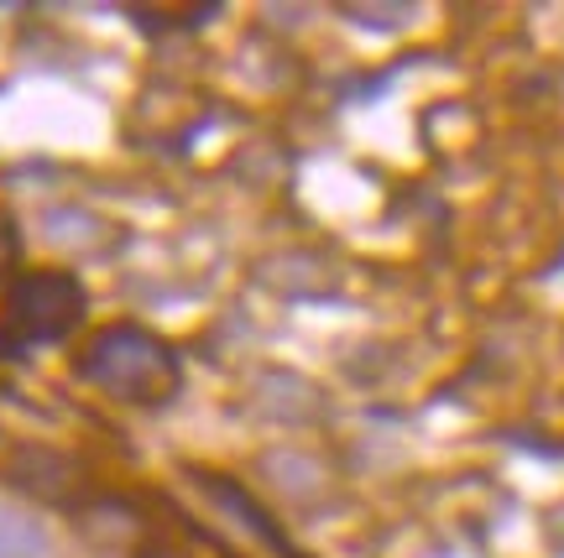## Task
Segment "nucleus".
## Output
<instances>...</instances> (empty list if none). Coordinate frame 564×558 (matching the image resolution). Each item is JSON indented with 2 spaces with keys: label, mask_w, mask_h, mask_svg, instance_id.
Instances as JSON below:
<instances>
[{
  "label": "nucleus",
  "mask_w": 564,
  "mask_h": 558,
  "mask_svg": "<svg viewBox=\"0 0 564 558\" xmlns=\"http://www.w3.org/2000/svg\"><path fill=\"white\" fill-rule=\"evenodd\" d=\"M0 558H58L47 522L17 501H0Z\"/></svg>",
  "instance_id": "39448f33"
},
{
  "label": "nucleus",
  "mask_w": 564,
  "mask_h": 558,
  "mask_svg": "<svg viewBox=\"0 0 564 558\" xmlns=\"http://www.w3.org/2000/svg\"><path fill=\"white\" fill-rule=\"evenodd\" d=\"M74 376L84 386L105 392L110 402L162 407V402H173L183 392V360L147 324H105L74 355Z\"/></svg>",
  "instance_id": "f257e3e1"
},
{
  "label": "nucleus",
  "mask_w": 564,
  "mask_h": 558,
  "mask_svg": "<svg viewBox=\"0 0 564 558\" xmlns=\"http://www.w3.org/2000/svg\"><path fill=\"white\" fill-rule=\"evenodd\" d=\"M262 470L272 475V485H278V491H288L293 501L319 496L324 485H329V475H324V464H319V459H308V455H288V449H278V455H267V459H262Z\"/></svg>",
  "instance_id": "423d86ee"
},
{
  "label": "nucleus",
  "mask_w": 564,
  "mask_h": 558,
  "mask_svg": "<svg viewBox=\"0 0 564 558\" xmlns=\"http://www.w3.org/2000/svg\"><path fill=\"white\" fill-rule=\"evenodd\" d=\"M11 256H17V236H11V225H6V215H0V272L11 266Z\"/></svg>",
  "instance_id": "0eeeda50"
},
{
  "label": "nucleus",
  "mask_w": 564,
  "mask_h": 558,
  "mask_svg": "<svg viewBox=\"0 0 564 558\" xmlns=\"http://www.w3.org/2000/svg\"><path fill=\"white\" fill-rule=\"evenodd\" d=\"M89 314V293L74 272L63 266H37V272H17L6 287V335L17 344H53L68 339Z\"/></svg>",
  "instance_id": "f03ea898"
},
{
  "label": "nucleus",
  "mask_w": 564,
  "mask_h": 558,
  "mask_svg": "<svg viewBox=\"0 0 564 558\" xmlns=\"http://www.w3.org/2000/svg\"><path fill=\"white\" fill-rule=\"evenodd\" d=\"M199 485H204V496H209V501H220V506H225V517H236V522L246 527V533H251L257 543H267L272 554H282V558H303L299 548H293V543L282 538V527H278V522L267 517L262 506H257V501L246 496V491L236 485V480H225V475H199Z\"/></svg>",
  "instance_id": "20e7f679"
},
{
  "label": "nucleus",
  "mask_w": 564,
  "mask_h": 558,
  "mask_svg": "<svg viewBox=\"0 0 564 558\" xmlns=\"http://www.w3.org/2000/svg\"><path fill=\"white\" fill-rule=\"evenodd\" d=\"M0 470H6V485H17L37 501H74V485H79V464L58 449H37V444L6 455Z\"/></svg>",
  "instance_id": "7ed1b4c3"
}]
</instances>
